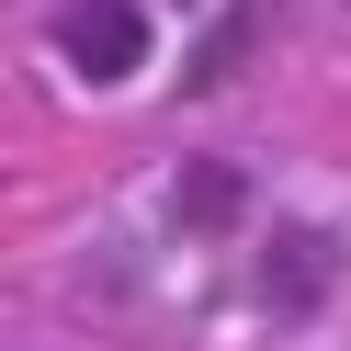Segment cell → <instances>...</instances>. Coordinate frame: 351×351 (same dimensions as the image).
I'll return each mask as SVG.
<instances>
[{
  "label": "cell",
  "mask_w": 351,
  "mask_h": 351,
  "mask_svg": "<svg viewBox=\"0 0 351 351\" xmlns=\"http://www.w3.org/2000/svg\"><path fill=\"white\" fill-rule=\"evenodd\" d=\"M57 57L80 80H136L147 69V12L136 0H57Z\"/></svg>",
  "instance_id": "cell-1"
}]
</instances>
